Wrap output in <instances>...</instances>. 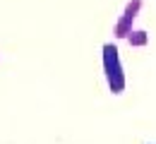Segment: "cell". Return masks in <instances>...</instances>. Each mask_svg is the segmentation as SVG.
Returning a JSON list of instances; mask_svg holds the SVG:
<instances>
[{
  "mask_svg": "<svg viewBox=\"0 0 156 144\" xmlns=\"http://www.w3.org/2000/svg\"><path fill=\"white\" fill-rule=\"evenodd\" d=\"M142 7H144V0H127L125 2V7L120 12V17H118L115 26H113V36L115 39H127V34L135 29V19L139 17Z\"/></svg>",
  "mask_w": 156,
  "mask_h": 144,
  "instance_id": "2",
  "label": "cell"
},
{
  "mask_svg": "<svg viewBox=\"0 0 156 144\" xmlns=\"http://www.w3.org/2000/svg\"><path fill=\"white\" fill-rule=\"evenodd\" d=\"M101 62H103V75H106V84L108 91L113 96H120L127 86V77H125V67L120 60V51L115 43H103L101 48Z\"/></svg>",
  "mask_w": 156,
  "mask_h": 144,
  "instance_id": "1",
  "label": "cell"
},
{
  "mask_svg": "<svg viewBox=\"0 0 156 144\" xmlns=\"http://www.w3.org/2000/svg\"><path fill=\"white\" fill-rule=\"evenodd\" d=\"M125 41L130 43L132 48H144V46H149V34H147L144 29H132Z\"/></svg>",
  "mask_w": 156,
  "mask_h": 144,
  "instance_id": "3",
  "label": "cell"
}]
</instances>
